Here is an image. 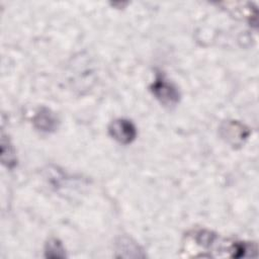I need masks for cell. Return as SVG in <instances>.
<instances>
[{
	"mask_svg": "<svg viewBox=\"0 0 259 259\" xmlns=\"http://www.w3.org/2000/svg\"><path fill=\"white\" fill-rule=\"evenodd\" d=\"M151 91L155 97L165 105H175L180 99V93L177 87L161 75H158L152 83Z\"/></svg>",
	"mask_w": 259,
	"mask_h": 259,
	"instance_id": "6da1fadb",
	"label": "cell"
},
{
	"mask_svg": "<svg viewBox=\"0 0 259 259\" xmlns=\"http://www.w3.org/2000/svg\"><path fill=\"white\" fill-rule=\"evenodd\" d=\"M109 135L118 143L127 145L137 137V128L135 124L125 118H117L111 121L108 126Z\"/></svg>",
	"mask_w": 259,
	"mask_h": 259,
	"instance_id": "7a4b0ae2",
	"label": "cell"
},
{
	"mask_svg": "<svg viewBox=\"0 0 259 259\" xmlns=\"http://www.w3.org/2000/svg\"><path fill=\"white\" fill-rule=\"evenodd\" d=\"M221 135L232 146H240L248 138L249 131L244 124L232 120L222 124Z\"/></svg>",
	"mask_w": 259,
	"mask_h": 259,
	"instance_id": "3957f363",
	"label": "cell"
},
{
	"mask_svg": "<svg viewBox=\"0 0 259 259\" xmlns=\"http://www.w3.org/2000/svg\"><path fill=\"white\" fill-rule=\"evenodd\" d=\"M32 121L37 130L45 133H52L56 131L59 123L56 114L46 107H41L36 111Z\"/></svg>",
	"mask_w": 259,
	"mask_h": 259,
	"instance_id": "277c9868",
	"label": "cell"
},
{
	"mask_svg": "<svg viewBox=\"0 0 259 259\" xmlns=\"http://www.w3.org/2000/svg\"><path fill=\"white\" fill-rule=\"evenodd\" d=\"M1 160L2 163L8 168H13L17 161L13 146L11 145L9 139H6L4 134H2L1 138Z\"/></svg>",
	"mask_w": 259,
	"mask_h": 259,
	"instance_id": "5b68a950",
	"label": "cell"
},
{
	"mask_svg": "<svg viewBox=\"0 0 259 259\" xmlns=\"http://www.w3.org/2000/svg\"><path fill=\"white\" fill-rule=\"evenodd\" d=\"M45 252L46 257L48 258H64L66 256L65 249L62 243L55 238L48 241V243L46 244Z\"/></svg>",
	"mask_w": 259,
	"mask_h": 259,
	"instance_id": "8992f818",
	"label": "cell"
}]
</instances>
